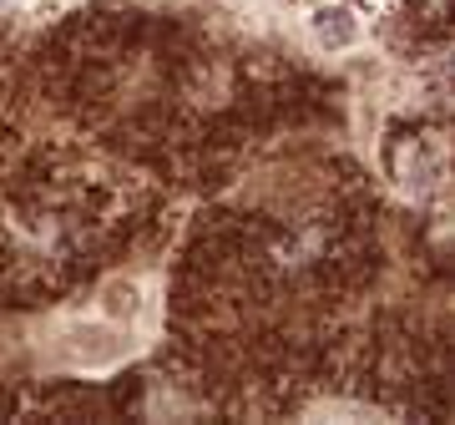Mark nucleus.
Listing matches in <instances>:
<instances>
[{"label":"nucleus","instance_id":"nucleus-1","mask_svg":"<svg viewBox=\"0 0 455 425\" xmlns=\"http://www.w3.org/2000/svg\"><path fill=\"white\" fill-rule=\"evenodd\" d=\"M314 36H319V46L339 51V46H349V41L359 36V26H355V16H349V11H339V5H334V11H319V16H314Z\"/></svg>","mask_w":455,"mask_h":425}]
</instances>
